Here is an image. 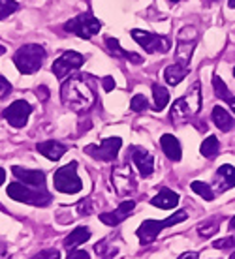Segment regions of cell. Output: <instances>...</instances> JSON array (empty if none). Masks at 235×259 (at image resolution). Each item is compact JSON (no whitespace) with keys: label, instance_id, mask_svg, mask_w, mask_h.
<instances>
[{"label":"cell","instance_id":"cell-1","mask_svg":"<svg viewBox=\"0 0 235 259\" xmlns=\"http://www.w3.org/2000/svg\"><path fill=\"white\" fill-rule=\"evenodd\" d=\"M60 100H62L64 107L75 111V113H83V111L91 109L96 98H94L91 87L83 81V77H73L62 83Z\"/></svg>","mask_w":235,"mask_h":259},{"label":"cell","instance_id":"cell-2","mask_svg":"<svg viewBox=\"0 0 235 259\" xmlns=\"http://www.w3.org/2000/svg\"><path fill=\"white\" fill-rule=\"evenodd\" d=\"M200 81L192 84L188 89V92L183 98L175 100L171 104V120L173 124H183L186 122L190 117H194L200 107H202V94H200Z\"/></svg>","mask_w":235,"mask_h":259},{"label":"cell","instance_id":"cell-3","mask_svg":"<svg viewBox=\"0 0 235 259\" xmlns=\"http://www.w3.org/2000/svg\"><path fill=\"white\" fill-rule=\"evenodd\" d=\"M46 60V49L38 44H28L17 49V53L13 55V64L17 66V70L21 73H36L42 68V62Z\"/></svg>","mask_w":235,"mask_h":259},{"label":"cell","instance_id":"cell-4","mask_svg":"<svg viewBox=\"0 0 235 259\" xmlns=\"http://www.w3.org/2000/svg\"><path fill=\"white\" fill-rule=\"evenodd\" d=\"M8 195L15 201L21 203H28V205H36V207H47L51 203V194L46 192L44 188H32L26 186L23 182H15L8 186Z\"/></svg>","mask_w":235,"mask_h":259},{"label":"cell","instance_id":"cell-5","mask_svg":"<svg viewBox=\"0 0 235 259\" xmlns=\"http://www.w3.org/2000/svg\"><path fill=\"white\" fill-rule=\"evenodd\" d=\"M186 216H188L186 210H179V212H175L173 216L166 218V220H145L143 224L139 226V229H137V237H139V240H141L143 244H149V242H152L158 235L162 233L164 227L181 224V222L186 220Z\"/></svg>","mask_w":235,"mask_h":259},{"label":"cell","instance_id":"cell-6","mask_svg":"<svg viewBox=\"0 0 235 259\" xmlns=\"http://www.w3.org/2000/svg\"><path fill=\"white\" fill-rule=\"evenodd\" d=\"M53 182H55V188L62 192V194H77V192H81L83 184H81V179L77 177V163L72 162L64 165V167H60L55 173Z\"/></svg>","mask_w":235,"mask_h":259},{"label":"cell","instance_id":"cell-7","mask_svg":"<svg viewBox=\"0 0 235 259\" xmlns=\"http://www.w3.org/2000/svg\"><path fill=\"white\" fill-rule=\"evenodd\" d=\"M100 28H102L100 19H96V17L91 15V13H81V15H77L75 19H70L64 25L66 32L77 34L79 38H83V39L92 38L94 34L100 32Z\"/></svg>","mask_w":235,"mask_h":259},{"label":"cell","instance_id":"cell-8","mask_svg":"<svg viewBox=\"0 0 235 259\" xmlns=\"http://www.w3.org/2000/svg\"><path fill=\"white\" fill-rule=\"evenodd\" d=\"M198 44V32L194 26H184L183 30L177 36V51H175V60L177 64L188 66L194 47Z\"/></svg>","mask_w":235,"mask_h":259},{"label":"cell","instance_id":"cell-9","mask_svg":"<svg viewBox=\"0 0 235 259\" xmlns=\"http://www.w3.org/2000/svg\"><path fill=\"white\" fill-rule=\"evenodd\" d=\"M111 182L113 188L121 197L124 195H130L136 192L137 188V181L136 175H134V169L130 165H121V167H115L111 173Z\"/></svg>","mask_w":235,"mask_h":259},{"label":"cell","instance_id":"cell-10","mask_svg":"<svg viewBox=\"0 0 235 259\" xmlns=\"http://www.w3.org/2000/svg\"><path fill=\"white\" fill-rule=\"evenodd\" d=\"M123 147V139L121 137H107L100 145H89L85 147V152L96 160H102V162H111L115 160L119 154V150Z\"/></svg>","mask_w":235,"mask_h":259},{"label":"cell","instance_id":"cell-11","mask_svg":"<svg viewBox=\"0 0 235 259\" xmlns=\"http://www.w3.org/2000/svg\"><path fill=\"white\" fill-rule=\"evenodd\" d=\"M132 38L136 39L147 53H166L171 46L168 38L152 32H145V30H137V28L132 30Z\"/></svg>","mask_w":235,"mask_h":259},{"label":"cell","instance_id":"cell-12","mask_svg":"<svg viewBox=\"0 0 235 259\" xmlns=\"http://www.w3.org/2000/svg\"><path fill=\"white\" fill-rule=\"evenodd\" d=\"M83 60H85L83 55H79V53H75V51H66L55 60V64H53L51 70H53V73L57 75V79H66V75H70L72 71L81 68Z\"/></svg>","mask_w":235,"mask_h":259},{"label":"cell","instance_id":"cell-13","mask_svg":"<svg viewBox=\"0 0 235 259\" xmlns=\"http://www.w3.org/2000/svg\"><path fill=\"white\" fill-rule=\"evenodd\" d=\"M30 113H32V107H30L28 102H25V100H15L13 104H10V107H6V109L2 111V117L6 118L13 128H21V126L26 124Z\"/></svg>","mask_w":235,"mask_h":259},{"label":"cell","instance_id":"cell-14","mask_svg":"<svg viewBox=\"0 0 235 259\" xmlns=\"http://www.w3.org/2000/svg\"><path fill=\"white\" fill-rule=\"evenodd\" d=\"M134 207H136V201H134V199L123 201V203L119 205L117 210H113V212L100 214V222H104L105 226H109V227L119 226L121 222H124L126 218H128V216H130V212L134 210Z\"/></svg>","mask_w":235,"mask_h":259},{"label":"cell","instance_id":"cell-15","mask_svg":"<svg viewBox=\"0 0 235 259\" xmlns=\"http://www.w3.org/2000/svg\"><path fill=\"white\" fill-rule=\"evenodd\" d=\"M12 173L15 179H19L21 182H25L26 186H32V188H44V184H46V173L38 171V169L13 167Z\"/></svg>","mask_w":235,"mask_h":259},{"label":"cell","instance_id":"cell-16","mask_svg":"<svg viewBox=\"0 0 235 259\" xmlns=\"http://www.w3.org/2000/svg\"><path fill=\"white\" fill-rule=\"evenodd\" d=\"M132 160L136 163V167L139 169V173L143 177L152 175V169H154V160H152V154H149L145 149H132Z\"/></svg>","mask_w":235,"mask_h":259},{"label":"cell","instance_id":"cell-17","mask_svg":"<svg viewBox=\"0 0 235 259\" xmlns=\"http://www.w3.org/2000/svg\"><path fill=\"white\" fill-rule=\"evenodd\" d=\"M160 147H162L164 154L170 158L171 162H179L181 156H183V149H181V143L175 136L171 134H166V136L160 137Z\"/></svg>","mask_w":235,"mask_h":259},{"label":"cell","instance_id":"cell-18","mask_svg":"<svg viewBox=\"0 0 235 259\" xmlns=\"http://www.w3.org/2000/svg\"><path fill=\"white\" fill-rule=\"evenodd\" d=\"M179 201H181L179 194L171 192L170 188H164V190H160V192H158L152 199H150V203H152L154 207H158V208L170 210V208H175L177 205H179Z\"/></svg>","mask_w":235,"mask_h":259},{"label":"cell","instance_id":"cell-19","mask_svg":"<svg viewBox=\"0 0 235 259\" xmlns=\"http://www.w3.org/2000/svg\"><path fill=\"white\" fill-rule=\"evenodd\" d=\"M216 186L218 192H226V190L235 186V167H231L229 163H224L216 169Z\"/></svg>","mask_w":235,"mask_h":259},{"label":"cell","instance_id":"cell-20","mask_svg":"<svg viewBox=\"0 0 235 259\" xmlns=\"http://www.w3.org/2000/svg\"><path fill=\"white\" fill-rule=\"evenodd\" d=\"M38 152L40 154H44L47 160H53V162H57L62 158V154H66V145L59 141H44V143H38Z\"/></svg>","mask_w":235,"mask_h":259},{"label":"cell","instance_id":"cell-21","mask_svg":"<svg viewBox=\"0 0 235 259\" xmlns=\"http://www.w3.org/2000/svg\"><path fill=\"white\" fill-rule=\"evenodd\" d=\"M105 46H107L109 53H111V55H115V57H121V59L130 60V62H134V64H141V62H143V59H141L139 55H136V53L124 51L123 47H121V44H119V39L107 38V39H105Z\"/></svg>","mask_w":235,"mask_h":259},{"label":"cell","instance_id":"cell-22","mask_svg":"<svg viewBox=\"0 0 235 259\" xmlns=\"http://www.w3.org/2000/svg\"><path fill=\"white\" fill-rule=\"evenodd\" d=\"M188 75V66H183V64H171L166 68L164 71V79H166V83L171 84V87H175L183 81L184 77Z\"/></svg>","mask_w":235,"mask_h":259},{"label":"cell","instance_id":"cell-23","mask_svg":"<svg viewBox=\"0 0 235 259\" xmlns=\"http://www.w3.org/2000/svg\"><path fill=\"white\" fill-rule=\"evenodd\" d=\"M89 239H91V229H89V227H75L72 233L64 239V246L68 248V250H73V248H77L79 244L87 242Z\"/></svg>","mask_w":235,"mask_h":259},{"label":"cell","instance_id":"cell-24","mask_svg":"<svg viewBox=\"0 0 235 259\" xmlns=\"http://www.w3.org/2000/svg\"><path fill=\"white\" fill-rule=\"evenodd\" d=\"M213 122L216 124V128L220 130V132H229V130L233 128V118L229 115L228 111L220 107V105H216L215 109H213Z\"/></svg>","mask_w":235,"mask_h":259},{"label":"cell","instance_id":"cell-25","mask_svg":"<svg viewBox=\"0 0 235 259\" xmlns=\"http://www.w3.org/2000/svg\"><path fill=\"white\" fill-rule=\"evenodd\" d=\"M213 89H215L216 96L222 98L224 102H228L229 107H231V111L235 113V96H231V92L228 91L226 83H224V81L218 77V75H215V77H213Z\"/></svg>","mask_w":235,"mask_h":259},{"label":"cell","instance_id":"cell-26","mask_svg":"<svg viewBox=\"0 0 235 259\" xmlns=\"http://www.w3.org/2000/svg\"><path fill=\"white\" fill-rule=\"evenodd\" d=\"M152 96H154V109L156 111H162L168 105V102H170V92H168V89L158 83L152 84Z\"/></svg>","mask_w":235,"mask_h":259},{"label":"cell","instance_id":"cell-27","mask_svg":"<svg viewBox=\"0 0 235 259\" xmlns=\"http://www.w3.org/2000/svg\"><path fill=\"white\" fill-rule=\"evenodd\" d=\"M218 139H216L215 136H209L205 141L202 143V147H200V152H202V156H205V158H209V160H213L216 154H218Z\"/></svg>","mask_w":235,"mask_h":259},{"label":"cell","instance_id":"cell-28","mask_svg":"<svg viewBox=\"0 0 235 259\" xmlns=\"http://www.w3.org/2000/svg\"><path fill=\"white\" fill-rule=\"evenodd\" d=\"M190 186H192V190H194L198 195H202L205 201H213V199H215V192L211 190L209 184H205V182H202V181H194L192 184H190Z\"/></svg>","mask_w":235,"mask_h":259},{"label":"cell","instance_id":"cell-29","mask_svg":"<svg viewBox=\"0 0 235 259\" xmlns=\"http://www.w3.org/2000/svg\"><path fill=\"white\" fill-rule=\"evenodd\" d=\"M17 8H19V4L15 0H0V21L6 19L13 12H17Z\"/></svg>","mask_w":235,"mask_h":259},{"label":"cell","instance_id":"cell-30","mask_svg":"<svg viewBox=\"0 0 235 259\" xmlns=\"http://www.w3.org/2000/svg\"><path fill=\"white\" fill-rule=\"evenodd\" d=\"M147 107H149V102H147V98H145L143 94H136V96L132 98L130 109L134 111V113H141V111H145Z\"/></svg>","mask_w":235,"mask_h":259},{"label":"cell","instance_id":"cell-31","mask_svg":"<svg viewBox=\"0 0 235 259\" xmlns=\"http://www.w3.org/2000/svg\"><path fill=\"white\" fill-rule=\"evenodd\" d=\"M216 229H218V220H209V222H205V224H202V226L198 227V233L207 239V237H211V235L216 233Z\"/></svg>","mask_w":235,"mask_h":259},{"label":"cell","instance_id":"cell-32","mask_svg":"<svg viewBox=\"0 0 235 259\" xmlns=\"http://www.w3.org/2000/svg\"><path fill=\"white\" fill-rule=\"evenodd\" d=\"M32 259H60V253L59 250H46V252L34 255Z\"/></svg>","mask_w":235,"mask_h":259},{"label":"cell","instance_id":"cell-33","mask_svg":"<svg viewBox=\"0 0 235 259\" xmlns=\"http://www.w3.org/2000/svg\"><path fill=\"white\" fill-rule=\"evenodd\" d=\"M10 92H12V84H10V81L0 75V98H4L6 94H10Z\"/></svg>","mask_w":235,"mask_h":259},{"label":"cell","instance_id":"cell-34","mask_svg":"<svg viewBox=\"0 0 235 259\" xmlns=\"http://www.w3.org/2000/svg\"><path fill=\"white\" fill-rule=\"evenodd\" d=\"M233 242H235V240L231 239V237H228V239H218L215 244H213V246H215L216 250H226V248H229L231 244H233Z\"/></svg>","mask_w":235,"mask_h":259},{"label":"cell","instance_id":"cell-35","mask_svg":"<svg viewBox=\"0 0 235 259\" xmlns=\"http://www.w3.org/2000/svg\"><path fill=\"white\" fill-rule=\"evenodd\" d=\"M68 259H91V255L85 250H72L68 253Z\"/></svg>","mask_w":235,"mask_h":259},{"label":"cell","instance_id":"cell-36","mask_svg":"<svg viewBox=\"0 0 235 259\" xmlns=\"http://www.w3.org/2000/svg\"><path fill=\"white\" fill-rule=\"evenodd\" d=\"M102 83H104V91L105 92H109V91H113V89H115V79H113V77H104V79H102Z\"/></svg>","mask_w":235,"mask_h":259},{"label":"cell","instance_id":"cell-37","mask_svg":"<svg viewBox=\"0 0 235 259\" xmlns=\"http://www.w3.org/2000/svg\"><path fill=\"white\" fill-rule=\"evenodd\" d=\"M38 98L42 100V102H46L47 98H49V91H47V87H38Z\"/></svg>","mask_w":235,"mask_h":259},{"label":"cell","instance_id":"cell-38","mask_svg":"<svg viewBox=\"0 0 235 259\" xmlns=\"http://www.w3.org/2000/svg\"><path fill=\"white\" fill-rule=\"evenodd\" d=\"M179 259H198V253L196 252H186V253H183Z\"/></svg>","mask_w":235,"mask_h":259},{"label":"cell","instance_id":"cell-39","mask_svg":"<svg viewBox=\"0 0 235 259\" xmlns=\"http://www.w3.org/2000/svg\"><path fill=\"white\" fill-rule=\"evenodd\" d=\"M6 181V173H4V169H0V184H4Z\"/></svg>","mask_w":235,"mask_h":259},{"label":"cell","instance_id":"cell-40","mask_svg":"<svg viewBox=\"0 0 235 259\" xmlns=\"http://www.w3.org/2000/svg\"><path fill=\"white\" fill-rule=\"evenodd\" d=\"M229 229H231V231H235V216L229 220Z\"/></svg>","mask_w":235,"mask_h":259},{"label":"cell","instance_id":"cell-41","mask_svg":"<svg viewBox=\"0 0 235 259\" xmlns=\"http://www.w3.org/2000/svg\"><path fill=\"white\" fill-rule=\"evenodd\" d=\"M228 4H229V8H235V0H229Z\"/></svg>","mask_w":235,"mask_h":259},{"label":"cell","instance_id":"cell-42","mask_svg":"<svg viewBox=\"0 0 235 259\" xmlns=\"http://www.w3.org/2000/svg\"><path fill=\"white\" fill-rule=\"evenodd\" d=\"M4 53H6V49H4V47L0 46V55H4Z\"/></svg>","mask_w":235,"mask_h":259},{"label":"cell","instance_id":"cell-43","mask_svg":"<svg viewBox=\"0 0 235 259\" xmlns=\"http://www.w3.org/2000/svg\"><path fill=\"white\" fill-rule=\"evenodd\" d=\"M229 259H235V252H233V253H231V255H229Z\"/></svg>","mask_w":235,"mask_h":259},{"label":"cell","instance_id":"cell-44","mask_svg":"<svg viewBox=\"0 0 235 259\" xmlns=\"http://www.w3.org/2000/svg\"><path fill=\"white\" fill-rule=\"evenodd\" d=\"M171 2H181V0H171Z\"/></svg>","mask_w":235,"mask_h":259},{"label":"cell","instance_id":"cell-45","mask_svg":"<svg viewBox=\"0 0 235 259\" xmlns=\"http://www.w3.org/2000/svg\"><path fill=\"white\" fill-rule=\"evenodd\" d=\"M233 75H235V68H233Z\"/></svg>","mask_w":235,"mask_h":259},{"label":"cell","instance_id":"cell-46","mask_svg":"<svg viewBox=\"0 0 235 259\" xmlns=\"http://www.w3.org/2000/svg\"><path fill=\"white\" fill-rule=\"evenodd\" d=\"M213 2H215V0H213Z\"/></svg>","mask_w":235,"mask_h":259}]
</instances>
